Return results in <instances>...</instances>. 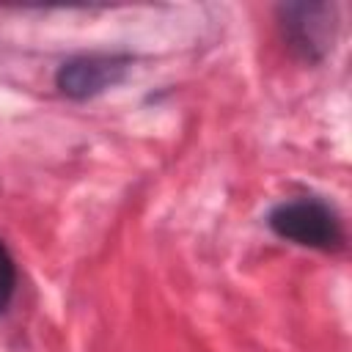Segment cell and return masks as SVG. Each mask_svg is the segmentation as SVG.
Here are the masks:
<instances>
[{
  "label": "cell",
  "instance_id": "6da1fadb",
  "mask_svg": "<svg viewBox=\"0 0 352 352\" xmlns=\"http://www.w3.org/2000/svg\"><path fill=\"white\" fill-rule=\"evenodd\" d=\"M270 228L300 248L311 250H336L344 242V228L338 214L319 198H297L278 204L270 217Z\"/></svg>",
  "mask_w": 352,
  "mask_h": 352
},
{
  "label": "cell",
  "instance_id": "7a4b0ae2",
  "mask_svg": "<svg viewBox=\"0 0 352 352\" xmlns=\"http://www.w3.org/2000/svg\"><path fill=\"white\" fill-rule=\"evenodd\" d=\"M283 41L294 55L316 63L327 55L336 36V6L330 3H286L278 8Z\"/></svg>",
  "mask_w": 352,
  "mask_h": 352
},
{
  "label": "cell",
  "instance_id": "3957f363",
  "mask_svg": "<svg viewBox=\"0 0 352 352\" xmlns=\"http://www.w3.org/2000/svg\"><path fill=\"white\" fill-rule=\"evenodd\" d=\"M129 66H132V58L118 55V52L77 55L58 66L55 85L69 99H91V96L104 94L113 85H118L126 77Z\"/></svg>",
  "mask_w": 352,
  "mask_h": 352
},
{
  "label": "cell",
  "instance_id": "277c9868",
  "mask_svg": "<svg viewBox=\"0 0 352 352\" xmlns=\"http://www.w3.org/2000/svg\"><path fill=\"white\" fill-rule=\"evenodd\" d=\"M14 292H16V261L8 245L0 239V314H6V308L11 305Z\"/></svg>",
  "mask_w": 352,
  "mask_h": 352
}]
</instances>
